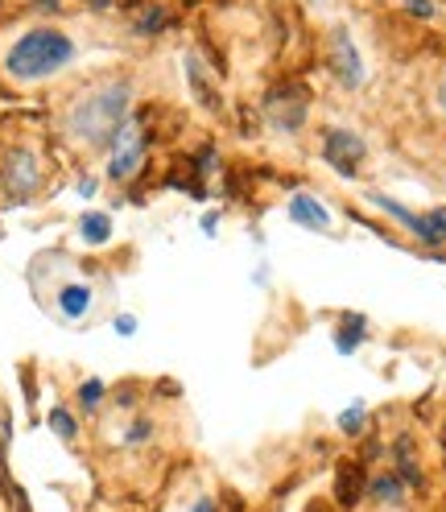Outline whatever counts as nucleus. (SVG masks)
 <instances>
[{
	"label": "nucleus",
	"mask_w": 446,
	"mask_h": 512,
	"mask_svg": "<svg viewBox=\"0 0 446 512\" xmlns=\"http://www.w3.org/2000/svg\"><path fill=\"white\" fill-rule=\"evenodd\" d=\"M137 87L124 75H108L100 83L83 87L62 112V137L79 149H108L112 133L133 116Z\"/></svg>",
	"instance_id": "1"
},
{
	"label": "nucleus",
	"mask_w": 446,
	"mask_h": 512,
	"mask_svg": "<svg viewBox=\"0 0 446 512\" xmlns=\"http://www.w3.org/2000/svg\"><path fill=\"white\" fill-rule=\"evenodd\" d=\"M75 58H79V42L67 34V29L38 21V25H25L5 46L0 71H5V79L17 87H42L58 75H67L75 67Z\"/></svg>",
	"instance_id": "2"
},
{
	"label": "nucleus",
	"mask_w": 446,
	"mask_h": 512,
	"mask_svg": "<svg viewBox=\"0 0 446 512\" xmlns=\"http://www.w3.org/2000/svg\"><path fill=\"white\" fill-rule=\"evenodd\" d=\"M149 149H153V128L145 124L141 112H133V116L112 133V141H108V149H104V153H108L104 178L116 182V186H129V182L145 170Z\"/></svg>",
	"instance_id": "3"
},
{
	"label": "nucleus",
	"mask_w": 446,
	"mask_h": 512,
	"mask_svg": "<svg viewBox=\"0 0 446 512\" xmlns=\"http://www.w3.org/2000/svg\"><path fill=\"white\" fill-rule=\"evenodd\" d=\"M0 186L9 203H34V195L46 186V162L34 145H9L0 153Z\"/></svg>",
	"instance_id": "4"
},
{
	"label": "nucleus",
	"mask_w": 446,
	"mask_h": 512,
	"mask_svg": "<svg viewBox=\"0 0 446 512\" xmlns=\"http://www.w3.org/2000/svg\"><path fill=\"white\" fill-rule=\"evenodd\" d=\"M323 67H327V75L343 91H360L368 83L364 54H360V46H356V38H352V29H347V25H335L327 34V42H323Z\"/></svg>",
	"instance_id": "5"
},
{
	"label": "nucleus",
	"mask_w": 446,
	"mask_h": 512,
	"mask_svg": "<svg viewBox=\"0 0 446 512\" xmlns=\"http://www.w3.org/2000/svg\"><path fill=\"white\" fill-rule=\"evenodd\" d=\"M318 153H323V162L339 174V178H356L368 162V141L360 133L343 124H327L323 137H318Z\"/></svg>",
	"instance_id": "6"
},
{
	"label": "nucleus",
	"mask_w": 446,
	"mask_h": 512,
	"mask_svg": "<svg viewBox=\"0 0 446 512\" xmlns=\"http://www.w3.org/2000/svg\"><path fill=\"white\" fill-rule=\"evenodd\" d=\"M310 116V100H306V91L294 87V83H285L277 91H269V100H265V120L273 133L281 137H298L302 133V124Z\"/></svg>",
	"instance_id": "7"
},
{
	"label": "nucleus",
	"mask_w": 446,
	"mask_h": 512,
	"mask_svg": "<svg viewBox=\"0 0 446 512\" xmlns=\"http://www.w3.org/2000/svg\"><path fill=\"white\" fill-rule=\"evenodd\" d=\"M91 310H95V285L91 281L67 277L62 285H54V314L62 318V323L79 327V323H87V318H91Z\"/></svg>",
	"instance_id": "8"
},
{
	"label": "nucleus",
	"mask_w": 446,
	"mask_h": 512,
	"mask_svg": "<svg viewBox=\"0 0 446 512\" xmlns=\"http://www.w3.org/2000/svg\"><path fill=\"white\" fill-rule=\"evenodd\" d=\"M285 219L298 223V228H306V232H323V236L335 232V215L327 211L323 199L310 195V190H294V195L285 199Z\"/></svg>",
	"instance_id": "9"
},
{
	"label": "nucleus",
	"mask_w": 446,
	"mask_h": 512,
	"mask_svg": "<svg viewBox=\"0 0 446 512\" xmlns=\"http://www.w3.org/2000/svg\"><path fill=\"white\" fill-rule=\"evenodd\" d=\"M182 79H186V87H190V95H195V104L199 108H207V112H219V87H215V79H211V67L195 54V50H186L182 54Z\"/></svg>",
	"instance_id": "10"
},
{
	"label": "nucleus",
	"mask_w": 446,
	"mask_h": 512,
	"mask_svg": "<svg viewBox=\"0 0 446 512\" xmlns=\"http://www.w3.org/2000/svg\"><path fill=\"white\" fill-rule=\"evenodd\" d=\"M170 25H174V13L162 5V0H137L133 13H129L133 38H162Z\"/></svg>",
	"instance_id": "11"
},
{
	"label": "nucleus",
	"mask_w": 446,
	"mask_h": 512,
	"mask_svg": "<svg viewBox=\"0 0 446 512\" xmlns=\"http://www.w3.org/2000/svg\"><path fill=\"white\" fill-rule=\"evenodd\" d=\"M409 236L418 240L422 248L438 252L446 248V207H430V211H413V223H409Z\"/></svg>",
	"instance_id": "12"
},
{
	"label": "nucleus",
	"mask_w": 446,
	"mask_h": 512,
	"mask_svg": "<svg viewBox=\"0 0 446 512\" xmlns=\"http://www.w3.org/2000/svg\"><path fill=\"white\" fill-rule=\"evenodd\" d=\"M75 236L87 244V248H108L112 244V236H116V223H112V215L108 211H83L79 219H75Z\"/></svg>",
	"instance_id": "13"
},
{
	"label": "nucleus",
	"mask_w": 446,
	"mask_h": 512,
	"mask_svg": "<svg viewBox=\"0 0 446 512\" xmlns=\"http://www.w3.org/2000/svg\"><path fill=\"white\" fill-rule=\"evenodd\" d=\"M368 318L364 314H343L339 323H335V331H331V343H335V351L339 356H356V351L368 343Z\"/></svg>",
	"instance_id": "14"
},
{
	"label": "nucleus",
	"mask_w": 446,
	"mask_h": 512,
	"mask_svg": "<svg viewBox=\"0 0 446 512\" xmlns=\"http://www.w3.org/2000/svg\"><path fill=\"white\" fill-rule=\"evenodd\" d=\"M405 492H409V488H405V479H401L397 471H380V475L368 479V492H364V496H368L372 504H380V508H401V504H405Z\"/></svg>",
	"instance_id": "15"
},
{
	"label": "nucleus",
	"mask_w": 446,
	"mask_h": 512,
	"mask_svg": "<svg viewBox=\"0 0 446 512\" xmlns=\"http://www.w3.org/2000/svg\"><path fill=\"white\" fill-rule=\"evenodd\" d=\"M368 492V475H364V463H352V467H339V484H335V496L343 508H356Z\"/></svg>",
	"instance_id": "16"
},
{
	"label": "nucleus",
	"mask_w": 446,
	"mask_h": 512,
	"mask_svg": "<svg viewBox=\"0 0 446 512\" xmlns=\"http://www.w3.org/2000/svg\"><path fill=\"white\" fill-rule=\"evenodd\" d=\"M393 459H397V467H393V471L405 479V488H422V479H426V475H422L418 459H413V438H409V434H401V438H397Z\"/></svg>",
	"instance_id": "17"
},
{
	"label": "nucleus",
	"mask_w": 446,
	"mask_h": 512,
	"mask_svg": "<svg viewBox=\"0 0 446 512\" xmlns=\"http://www.w3.org/2000/svg\"><path fill=\"white\" fill-rule=\"evenodd\" d=\"M104 401H108V384H104L100 376H87V380H79V389H75V405H79V413H87V418H95V413L104 409Z\"/></svg>",
	"instance_id": "18"
},
{
	"label": "nucleus",
	"mask_w": 446,
	"mask_h": 512,
	"mask_svg": "<svg viewBox=\"0 0 446 512\" xmlns=\"http://www.w3.org/2000/svg\"><path fill=\"white\" fill-rule=\"evenodd\" d=\"M46 426H50L62 442H67V446H75V442H79V418H75V413H71L67 405H54V409L46 413Z\"/></svg>",
	"instance_id": "19"
},
{
	"label": "nucleus",
	"mask_w": 446,
	"mask_h": 512,
	"mask_svg": "<svg viewBox=\"0 0 446 512\" xmlns=\"http://www.w3.org/2000/svg\"><path fill=\"white\" fill-rule=\"evenodd\" d=\"M157 438V422L153 418H133L120 426V446H129V451H137V446H149Z\"/></svg>",
	"instance_id": "20"
},
{
	"label": "nucleus",
	"mask_w": 446,
	"mask_h": 512,
	"mask_svg": "<svg viewBox=\"0 0 446 512\" xmlns=\"http://www.w3.org/2000/svg\"><path fill=\"white\" fill-rule=\"evenodd\" d=\"M364 426H368V401H352V405H347L339 418H335V430H339L343 438H360Z\"/></svg>",
	"instance_id": "21"
},
{
	"label": "nucleus",
	"mask_w": 446,
	"mask_h": 512,
	"mask_svg": "<svg viewBox=\"0 0 446 512\" xmlns=\"http://www.w3.org/2000/svg\"><path fill=\"white\" fill-rule=\"evenodd\" d=\"M368 203H372L376 211H385L389 219H397V223H401V228L409 232V223H413V211H409L405 203H397V199H389V195H368Z\"/></svg>",
	"instance_id": "22"
},
{
	"label": "nucleus",
	"mask_w": 446,
	"mask_h": 512,
	"mask_svg": "<svg viewBox=\"0 0 446 512\" xmlns=\"http://www.w3.org/2000/svg\"><path fill=\"white\" fill-rule=\"evenodd\" d=\"M219 170V153H215V145H203L199 153H195V174L199 178H211Z\"/></svg>",
	"instance_id": "23"
},
{
	"label": "nucleus",
	"mask_w": 446,
	"mask_h": 512,
	"mask_svg": "<svg viewBox=\"0 0 446 512\" xmlns=\"http://www.w3.org/2000/svg\"><path fill=\"white\" fill-rule=\"evenodd\" d=\"M401 9H405L409 17H418V21H434V17H438L434 0H401Z\"/></svg>",
	"instance_id": "24"
},
{
	"label": "nucleus",
	"mask_w": 446,
	"mask_h": 512,
	"mask_svg": "<svg viewBox=\"0 0 446 512\" xmlns=\"http://www.w3.org/2000/svg\"><path fill=\"white\" fill-rule=\"evenodd\" d=\"M137 327H141V323H137V314H129V310L112 318V331H116L120 339H133V335H137Z\"/></svg>",
	"instance_id": "25"
},
{
	"label": "nucleus",
	"mask_w": 446,
	"mask_h": 512,
	"mask_svg": "<svg viewBox=\"0 0 446 512\" xmlns=\"http://www.w3.org/2000/svg\"><path fill=\"white\" fill-rule=\"evenodd\" d=\"M75 195L87 203V199H95V195H100V178H95V174H79L75 178Z\"/></svg>",
	"instance_id": "26"
},
{
	"label": "nucleus",
	"mask_w": 446,
	"mask_h": 512,
	"mask_svg": "<svg viewBox=\"0 0 446 512\" xmlns=\"http://www.w3.org/2000/svg\"><path fill=\"white\" fill-rule=\"evenodd\" d=\"M186 512H219V500H215V496H207V492H199L195 500L186 504Z\"/></svg>",
	"instance_id": "27"
},
{
	"label": "nucleus",
	"mask_w": 446,
	"mask_h": 512,
	"mask_svg": "<svg viewBox=\"0 0 446 512\" xmlns=\"http://www.w3.org/2000/svg\"><path fill=\"white\" fill-rule=\"evenodd\" d=\"M215 228H219V211H207L203 215V236H215Z\"/></svg>",
	"instance_id": "28"
},
{
	"label": "nucleus",
	"mask_w": 446,
	"mask_h": 512,
	"mask_svg": "<svg viewBox=\"0 0 446 512\" xmlns=\"http://www.w3.org/2000/svg\"><path fill=\"white\" fill-rule=\"evenodd\" d=\"M83 5H87L91 13H108V9H116V0H83Z\"/></svg>",
	"instance_id": "29"
},
{
	"label": "nucleus",
	"mask_w": 446,
	"mask_h": 512,
	"mask_svg": "<svg viewBox=\"0 0 446 512\" xmlns=\"http://www.w3.org/2000/svg\"><path fill=\"white\" fill-rule=\"evenodd\" d=\"M34 9H38V13H58L62 0H34Z\"/></svg>",
	"instance_id": "30"
},
{
	"label": "nucleus",
	"mask_w": 446,
	"mask_h": 512,
	"mask_svg": "<svg viewBox=\"0 0 446 512\" xmlns=\"http://www.w3.org/2000/svg\"><path fill=\"white\" fill-rule=\"evenodd\" d=\"M434 100H438V108L446 112V71H442V79H438V87H434Z\"/></svg>",
	"instance_id": "31"
},
{
	"label": "nucleus",
	"mask_w": 446,
	"mask_h": 512,
	"mask_svg": "<svg viewBox=\"0 0 446 512\" xmlns=\"http://www.w3.org/2000/svg\"><path fill=\"white\" fill-rule=\"evenodd\" d=\"M306 5H327V0H306Z\"/></svg>",
	"instance_id": "32"
}]
</instances>
